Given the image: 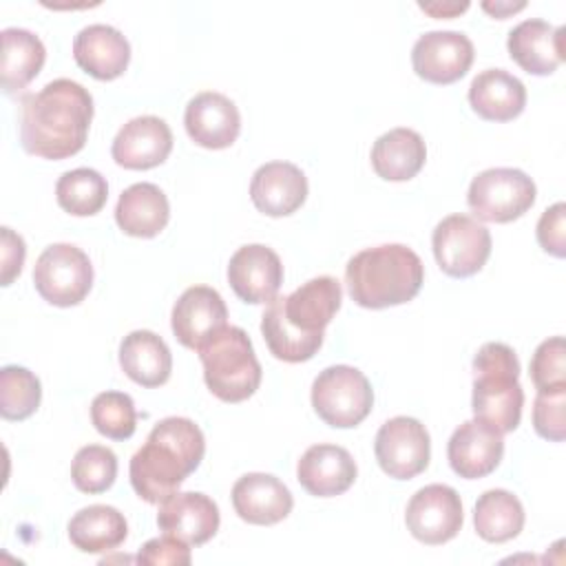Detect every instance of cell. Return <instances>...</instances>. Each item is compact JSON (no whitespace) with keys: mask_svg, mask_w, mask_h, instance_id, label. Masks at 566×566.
<instances>
[{"mask_svg":"<svg viewBox=\"0 0 566 566\" xmlns=\"http://www.w3.org/2000/svg\"><path fill=\"white\" fill-rule=\"evenodd\" d=\"M566 349L564 338L553 336L537 345L531 358V380L537 391L566 389Z\"/></svg>","mask_w":566,"mask_h":566,"instance_id":"36","label":"cell"},{"mask_svg":"<svg viewBox=\"0 0 566 566\" xmlns=\"http://www.w3.org/2000/svg\"><path fill=\"white\" fill-rule=\"evenodd\" d=\"M73 57L82 71L95 80L119 77L130 62V44L111 24H88L73 40Z\"/></svg>","mask_w":566,"mask_h":566,"instance_id":"24","label":"cell"},{"mask_svg":"<svg viewBox=\"0 0 566 566\" xmlns=\"http://www.w3.org/2000/svg\"><path fill=\"white\" fill-rule=\"evenodd\" d=\"M517 378L515 352L504 343H484L473 358V416L500 433L515 431L524 407V389Z\"/></svg>","mask_w":566,"mask_h":566,"instance_id":"5","label":"cell"},{"mask_svg":"<svg viewBox=\"0 0 566 566\" xmlns=\"http://www.w3.org/2000/svg\"><path fill=\"white\" fill-rule=\"evenodd\" d=\"M128 535L126 517L108 504L80 509L69 522V539L82 553L115 551Z\"/></svg>","mask_w":566,"mask_h":566,"instance_id":"29","label":"cell"},{"mask_svg":"<svg viewBox=\"0 0 566 566\" xmlns=\"http://www.w3.org/2000/svg\"><path fill=\"white\" fill-rule=\"evenodd\" d=\"M119 365L133 382L159 387L170 378L172 354L155 332L135 329L119 343Z\"/></svg>","mask_w":566,"mask_h":566,"instance_id":"27","label":"cell"},{"mask_svg":"<svg viewBox=\"0 0 566 566\" xmlns=\"http://www.w3.org/2000/svg\"><path fill=\"white\" fill-rule=\"evenodd\" d=\"M170 219V206L164 190L155 184L142 181L128 186L115 206V221L128 237H157Z\"/></svg>","mask_w":566,"mask_h":566,"instance_id":"26","label":"cell"},{"mask_svg":"<svg viewBox=\"0 0 566 566\" xmlns=\"http://www.w3.org/2000/svg\"><path fill=\"white\" fill-rule=\"evenodd\" d=\"M219 506L206 493H172L159 504L157 526L164 535H172L190 546H201L219 531Z\"/></svg>","mask_w":566,"mask_h":566,"instance_id":"19","label":"cell"},{"mask_svg":"<svg viewBox=\"0 0 566 566\" xmlns=\"http://www.w3.org/2000/svg\"><path fill=\"white\" fill-rule=\"evenodd\" d=\"M42 387L33 371L18 365L0 369V413L4 420H24L40 407Z\"/></svg>","mask_w":566,"mask_h":566,"instance_id":"33","label":"cell"},{"mask_svg":"<svg viewBox=\"0 0 566 566\" xmlns=\"http://www.w3.org/2000/svg\"><path fill=\"white\" fill-rule=\"evenodd\" d=\"M424 281L420 256L402 243L360 250L347 261L345 283L356 305L382 310L411 301Z\"/></svg>","mask_w":566,"mask_h":566,"instance_id":"4","label":"cell"},{"mask_svg":"<svg viewBox=\"0 0 566 566\" xmlns=\"http://www.w3.org/2000/svg\"><path fill=\"white\" fill-rule=\"evenodd\" d=\"M524 7H526V2H517V4H513V2H495V4L493 2H482V9L489 11L491 15H495L497 20H504L509 13H515Z\"/></svg>","mask_w":566,"mask_h":566,"instance_id":"42","label":"cell"},{"mask_svg":"<svg viewBox=\"0 0 566 566\" xmlns=\"http://www.w3.org/2000/svg\"><path fill=\"white\" fill-rule=\"evenodd\" d=\"M431 248L444 274L467 279L486 263L491 254V232L469 214H449L433 228Z\"/></svg>","mask_w":566,"mask_h":566,"instance_id":"10","label":"cell"},{"mask_svg":"<svg viewBox=\"0 0 566 566\" xmlns=\"http://www.w3.org/2000/svg\"><path fill=\"white\" fill-rule=\"evenodd\" d=\"M356 462L352 453L338 444H312L296 464V480L316 497H334L345 493L356 480Z\"/></svg>","mask_w":566,"mask_h":566,"instance_id":"22","label":"cell"},{"mask_svg":"<svg viewBox=\"0 0 566 566\" xmlns=\"http://www.w3.org/2000/svg\"><path fill=\"white\" fill-rule=\"evenodd\" d=\"M418 7L433 18H453L462 11H467L469 2L467 0L464 2H420Z\"/></svg>","mask_w":566,"mask_h":566,"instance_id":"41","label":"cell"},{"mask_svg":"<svg viewBox=\"0 0 566 566\" xmlns=\"http://www.w3.org/2000/svg\"><path fill=\"white\" fill-rule=\"evenodd\" d=\"M203 453L206 438L201 429L190 418L168 416L150 429L144 447L130 458V484L148 504H161L197 471Z\"/></svg>","mask_w":566,"mask_h":566,"instance_id":"3","label":"cell"},{"mask_svg":"<svg viewBox=\"0 0 566 566\" xmlns=\"http://www.w3.org/2000/svg\"><path fill=\"white\" fill-rule=\"evenodd\" d=\"M566 206L564 201H557L555 206L546 208L537 221V241L544 252L562 259L566 254Z\"/></svg>","mask_w":566,"mask_h":566,"instance_id":"39","label":"cell"},{"mask_svg":"<svg viewBox=\"0 0 566 566\" xmlns=\"http://www.w3.org/2000/svg\"><path fill=\"white\" fill-rule=\"evenodd\" d=\"M55 199L64 212L73 217H91L104 208L108 184L93 168H73L57 179Z\"/></svg>","mask_w":566,"mask_h":566,"instance_id":"32","label":"cell"},{"mask_svg":"<svg viewBox=\"0 0 566 566\" xmlns=\"http://www.w3.org/2000/svg\"><path fill=\"white\" fill-rule=\"evenodd\" d=\"M172 150L170 126L155 115H142L126 122L111 146L117 166L128 170H148L168 159Z\"/></svg>","mask_w":566,"mask_h":566,"instance_id":"17","label":"cell"},{"mask_svg":"<svg viewBox=\"0 0 566 566\" xmlns=\"http://www.w3.org/2000/svg\"><path fill=\"white\" fill-rule=\"evenodd\" d=\"M427 159V146L420 133L411 128H391L371 146V166L387 181H407L416 177Z\"/></svg>","mask_w":566,"mask_h":566,"instance_id":"28","label":"cell"},{"mask_svg":"<svg viewBox=\"0 0 566 566\" xmlns=\"http://www.w3.org/2000/svg\"><path fill=\"white\" fill-rule=\"evenodd\" d=\"M504 433L473 418L462 422L449 438L447 458L451 469L464 480L493 473L504 455Z\"/></svg>","mask_w":566,"mask_h":566,"instance_id":"18","label":"cell"},{"mask_svg":"<svg viewBox=\"0 0 566 566\" xmlns=\"http://www.w3.org/2000/svg\"><path fill=\"white\" fill-rule=\"evenodd\" d=\"M535 181L520 168H489L473 177L467 203L471 212L491 223L520 219L535 203Z\"/></svg>","mask_w":566,"mask_h":566,"instance_id":"8","label":"cell"},{"mask_svg":"<svg viewBox=\"0 0 566 566\" xmlns=\"http://www.w3.org/2000/svg\"><path fill=\"white\" fill-rule=\"evenodd\" d=\"M203 380L223 402L248 400L261 385L263 369L248 334L237 325H226L201 349Z\"/></svg>","mask_w":566,"mask_h":566,"instance_id":"6","label":"cell"},{"mask_svg":"<svg viewBox=\"0 0 566 566\" xmlns=\"http://www.w3.org/2000/svg\"><path fill=\"white\" fill-rule=\"evenodd\" d=\"M2 55H0V80L4 93H18L42 71L46 49L42 40L18 27L2 29Z\"/></svg>","mask_w":566,"mask_h":566,"instance_id":"30","label":"cell"},{"mask_svg":"<svg viewBox=\"0 0 566 566\" xmlns=\"http://www.w3.org/2000/svg\"><path fill=\"white\" fill-rule=\"evenodd\" d=\"M409 533L429 546L453 539L464 522L462 502L455 489L447 484H427L418 489L405 511Z\"/></svg>","mask_w":566,"mask_h":566,"instance_id":"12","label":"cell"},{"mask_svg":"<svg viewBox=\"0 0 566 566\" xmlns=\"http://www.w3.org/2000/svg\"><path fill=\"white\" fill-rule=\"evenodd\" d=\"M469 104L486 122H511L526 106V86L504 69H486L471 80Z\"/></svg>","mask_w":566,"mask_h":566,"instance_id":"25","label":"cell"},{"mask_svg":"<svg viewBox=\"0 0 566 566\" xmlns=\"http://www.w3.org/2000/svg\"><path fill=\"white\" fill-rule=\"evenodd\" d=\"M374 405V389L367 376L352 365L325 367L312 382V407L334 429L360 424Z\"/></svg>","mask_w":566,"mask_h":566,"instance_id":"7","label":"cell"},{"mask_svg":"<svg viewBox=\"0 0 566 566\" xmlns=\"http://www.w3.org/2000/svg\"><path fill=\"white\" fill-rule=\"evenodd\" d=\"M184 126L195 144L210 150H221L237 142L241 115L234 102L223 93L203 91L186 104Z\"/></svg>","mask_w":566,"mask_h":566,"instance_id":"16","label":"cell"},{"mask_svg":"<svg viewBox=\"0 0 566 566\" xmlns=\"http://www.w3.org/2000/svg\"><path fill=\"white\" fill-rule=\"evenodd\" d=\"M2 285H11V281L22 272L24 256H27V245L20 234H15L11 228H2Z\"/></svg>","mask_w":566,"mask_h":566,"instance_id":"40","label":"cell"},{"mask_svg":"<svg viewBox=\"0 0 566 566\" xmlns=\"http://www.w3.org/2000/svg\"><path fill=\"white\" fill-rule=\"evenodd\" d=\"M343 290L334 276H314L292 294L274 296L263 316L261 334L270 354L285 363H305L323 345L325 327L340 310Z\"/></svg>","mask_w":566,"mask_h":566,"instance_id":"2","label":"cell"},{"mask_svg":"<svg viewBox=\"0 0 566 566\" xmlns=\"http://www.w3.org/2000/svg\"><path fill=\"white\" fill-rule=\"evenodd\" d=\"M232 506L243 522L270 526L290 515L294 497L276 475L245 473L232 486Z\"/></svg>","mask_w":566,"mask_h":566,"instance_id":"21","label":"cell"},{"mask_svg":"<svg viewBox=\"0 0 566 566\" xmlns=\"http://www.w3.org/2000/svg\"><path fill=\"white\" fill-rule=\"evenodd\" d=\"M473 524L484 542H509L524 528V506L511 491L489 489L473 506Z\"/></svg>","mask_w":566,"mask_h":566,"instance_id":"31","label":"cell"},{"mask_svg":"<svg viewBox=\"0 0 566 566\" xmlns=\"http://www.w3.org/2000/svg\"><path fill=\"white\" fill-rule=\"evenodd\" d=\"M33 285L51 305H77L93 285L91 259L73 243H53L35 261Z\"/></svg>","mask_w":566,"mask_h":566,"instance_id":"9","label":"cell"},{"mask_svg":"<svg viewBox=\"0 0 566 566\" xmlns=\"http://www.w3.org/2000/svg\"><path fill=\"white\" fill-rule=\"evenodd\" d=\"M250 199L268 217H287L305 203L307 177L290 161H268L252 175Z\"/></svg>","mask_w":566,"mask_h":566,"instance_id":"20","label":"cell"},{"mask_svg":"<svg viewBox=\"0 0 566 566\" xmlns=\"http://www.w3.org/2000/svg\"><path fill=\"white\" fill-rule=\"evenodd\" d=\"M170 325L175 338L184 347L199 352L228 325L226 301L214 287L192 285L177 298L170 314Z\"/></svg>","mask_w":566,"mask_h":566,"instance_id":"14","label":"cell"},{"mask_svg":"<svg viewBox=\"0 0 566 566\" xmlns=\"http://www.w3.org/2000/svg\"><path fill=\"white\" fill-rule=\"evenodd\" d=\"M228 281L243 303H270L283 283V263L272 248L248 243L230 256Z\"/></svg>","mask_w":566,"mask_h":566,"instance_id":"15","label":"cell"},{"mask_svg":"<svg viewBox=\"0 0 566 566\" xmlns=\"http://www.w3.org/2000/svg\"><path fill=\"white\" fill-rule=\"evenodd\" d=\"M71 478L82 493H104L117 478V455L104 444H86L73 458Z\"/></svg>","mask_w":566,"mask_h":566,"instance_id":"34","label":"cell"},{"mask_svg":"<svg viewBox=\"0 0 566 566\" xmlns=\"http://www.w3.org/2000/svg\"><path fill=\"white\" fill-rule=\"evenodd\" d=\"M566 389L537 391L533 402V427L537 436L551 442H562L566 438Z\"/></svg>","mask_w":566,"mask_h":566,"instance_id":"37","label":"cell"},{"mask_svg":"<svg viewBox=\"0 0 566 566\" xmlns=\"http://www.w3.org/2000/svg\"><path fill=\"white\" fill-rule=\"evenodd\" d=\"M135 559L139 564H150V566H188L190 548L186 542H181L172 535H164V537L148 539L139 548Z\"/></svg>","mask_w":566,"mask_h":566,"instance_id":"38","label":"cell"},{"mask_svg":"<svg viewBox=\"0 0 566 566\" xmlns=\"http://www.w3.org/2000/svg\"><path fill=\"white\" fill-rule=\"evenodd\" d=\"M93 97L82 84L57 77L20 99V144L42 159H66L86 144Z\"/></svg>","mask_w":566,"mask_h":566,"instance_id":"1","label":"cell"},{"mask_svg":"<svg viewBox=\"0 0 566 566\" xmlns=\"http://www.w3.org/2000/svg\"><path fill=\"white\" fill-rule=\"evenodd\" d=\"M473 42L460 31H429L411 49V64L418 77L431 84H453L473 64Z\"/></svg>","mask_w":566,"mask_h":566,"instance_id":"13","label":"cell"},{"mask_svg":"<svg viewBox=\"0 0 566 566\" xmlns=\"http://www.w3.org/2000/svg\"><path fill=\"white\" fill-rule=\"evenodd\" d=\"M506 49L526 73L551 75L564 60V27L531 18L509 31Z\"/></svg>","mask_w":566,"mask_h":566,"instance_id":"23","label":"cell"},{"mask_svg":"<svg viewBox=\"0 0 566 566\" xmlns=\"http://www.w3.org/2000/svg\"><path fill=\"white\" fill-rule=\"evenodd\" d=\"M93 427L111 440H128L137 427L135 402L124 391H102L91 402Z\"/></svg>","mask_w":566,"mask_h":566,"instance_id":"35","label":"cell"},{"mask_svg":"<svg viewBox=\"0 0 566 566\" xmlns=\"http://www.w3.org/2000/svg\"><path fill=\"white\" fill-rule=\"evenodd\" d=\"M374 453L380 469L389 478L411 480L429 464V431L416 418L396 416L378 429L374 440Z\"/></svg>","mask_w":566,"mask_h":566,"instance_id":"11","label":"cell"}]
</instances>
